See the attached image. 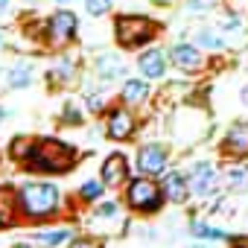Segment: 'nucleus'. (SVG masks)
I'll list each match as a JSON object with an SVG mask.
<instances>
[{"label": "nucleus", "mask_w": 248, "mask_h": 248, "mask_svg": "<svg viewBox=\"0 0 248 248\" xmlns=\"http://www.w3.org/2000/svg\"><path fill=\"white\" fill-rule=\"evenodd\" d=\"M76 164V149L70 143H62L56 138H44L32 146L30 158L24 161V167L30 172H44V175H56V172H67Z\"/></svg>", "instance_id": "f257e3e1"}, {"label": "nucleus", "mask_w": 248, "mask_h": 248, "mask_svg": "<svg viewBox=\"0 0 248 248\" xmlns=\"http://www.w3.org/2000/svg\"><path fill=\"white\" fill-rule=\"evenodd\" d=\"M18 204H21L24 216H30V219H44V216L59 213V207H62V193H59L56 184L32 181V184H24V187L18 190Z\"/></svg>", "instance_id": "f03ea898"}, {"label": "nucleus", "mask_w": 248, "mask_h": 248, "mask_svg": "<svg viewBox=\"0 0 248 248\" xmlns=\"http://www.w3.org/2000/svg\"><path fill=\"white\" fill-rule=\"evenodd\" d=\"M114 32H117V41H120L123 47L135 50V47H143L146 41H152L155 27H152V21L143 18V15H120V18L114 21Z\"/></svg>", "instance_id": "7ed1b4c3"}, {"label": "nucleus", "mask_w": 248, "mask_h": 248, "mask_svg": "<svg viewBox=\"0 0 248 248\" xmlns=\"http://www.w3.org/2000/svg\"><path fill=\"white\" fill-rule=\"evenodd\" d=\"M126 202L132 210H140V213H152L161 207L164 202V187H158L152 181V175H143V178H135L126 190Z\"/></svg>", "instance_id": "20e7f679"}, {"label": "nucleus", "mask_w": 248, "mask_h": 248, "mask_svg": "<svg viewBox=\"0 0 248 248\" xmlns=\"http://www.w3.org/2000/svg\"><path fill=\"white\" fill-rule=\"evenodd\" d=\"M79 32V18L70 12V9H59L50 21H47V38L62 47V44H70Z\"/></svg>", "instance_id": "39448f33"}, {"label": "nucleus", "mask_w": 248, "mask_h": 248, "mask_svg": "<svg viewBox=\"0 0 248 248\" xmlns=\"http://www.w3.org/2000/svg\"><path fill=\"white\" fill-rule=\"evenodd\" d=\"M138 170L143 175H161L167 170V149L161 143H146L140 152H138Z\"/></svg>", "instance_id": "423d86ee"}, {"label": "nucleus", "mask_w": 248, "mask_h": 248, "mask_svg": "<svg viewBox=\"0 0 248 248\" xmlns=\"http://www.w3.org/2000/svg\"><path fill=\"white\" fill-rule=\"evenodd\" d=\"M105 135L111 140H129L135 135V117L126 111V108H114L108 114V126H105Z\"/></svg>", "instance_id": "0eeeda50"}, {"label": "nucleus", "mask_w": 248, "mask_h": 248, "mask_svg": "<svg viewBox=\"0 0 248 248\" xmlns=\"http://www.w3.org/2000/svg\"><path fill=\"white\" fill-rule=\"evenodd\" d=\"M170 59H172L175 67H181V70H187V73H196V70L204 67L202 47H196V44H175L172 53H170Z\"/></svg>", "instance_id": "6e6552de"}, {"label": "nucleus", "mask_w": 248, "mask_h": 248, "mask_svg": "<svg viewBox=\"0 0 248 248\" xmlns=\"http://www.w3.org/2000/svg\"><path fill=\"white\" fill-rule=\"evenodd\" d=\"M222 152L231 158H245L248 155V123H233L228 135L222 138Z\"/></svg>", "instance_id": "1a4fd4ad"}, {"label": "nucleus", "mask_w": 248, "mask_h": 248, "mask_svg": "<svg viewBox=\"0 0 248 248\" xmlns=\"http://www.w3.org/2000/svg\"><path fill=\"white\" fill-rule=\"evenodd\" d=\"M126 178H129V161H126V155L114 152V155H108L102 161V184L105 187H120Z\"/></svg>", "instance_id": "9d476101"}, {"label": "nucleus", "mask_w": 248, "mask_h": 248, "mask_svg": "<svg viewBox=\"0 0 248 248\" xmlns=\"http://www.w3.org/2000/svg\"><path fill=\"white\" fill-rule=\"evenodd\" d=\"M187 181H190V190L196 196H210L216 190V170L210 164H196Z\"/></svg>", "instance_id": "9b49d317"}, {"label": "nucleus", "mask_w": 248, "mask_h": 248, "mask_svg": "<svg viewBox=\"0 0 248 248\" xmlns=\"http://www.w3.org/2000/svg\"><path fill=\"white\" fill-rule=\"evenodd\" d=\"M138 67L146 79H161L167 73V56L161 50H146L140 59H138Z\"/></svg>", "instance_id": "f8f14e48"}, {"label": "nucleus", "mask_w": 248, "mask_h": 248, "mask_svg": "<svg viewBox=\"0 0 248 248\" xmlns=\"http://www.w3.org/2000/svg\"><path fill=\"white\" fill-rule=\"evenodd\" d=\"M164 196L175 204H184L190 199V181L181 175V172H167L164 178Z\"/></svg>", "instance_id": "ddd939ff"}, {"label": "nucleus", "mask_w": 248, "mask_h": 248, "mask_svg": "<svg viewBox=\"0 0 248 248\" xmlns=\"http://www.w3.org/2000/svg\"><path fill=\"white\" fill-rule=\"evenodd\" d=\"M123 102H129V105H143L149 99V82L143 79H126L123 82Z\"/></svg>", "instance_id": "4468645a"}, {"label": "nucleus", "mask_w": 248, "mask_h": 248, "mask_svg": "<svg viewBox=\"0 0 248 248\" xmlns=\"http://www.w3.org/2000/svg\"><path fill=\"white\" fill-rule=\"evenodd\" d=\"M15 207H18V196L6 187H0V228L15 225Z\"/></svg>", "instance_id": "2eb2a0df"}, {"label": "nucleus", "mask_w": 248, "mask_h": 248, "mask_svg": "<svg viewBox=\"0 0 248 248\" xmlns=\"http://www.w3.org/2000/svg\"><path fill=\"white\" fill-rule=\"evenodd\" d=\"M96 73H99V79H102V82L120 79V76H123V62H120L117 56L105 53V56H99V59H96Z\"/></svg>", "instance_id": "dca6fc26"}, {"label": "nucleus", "mask_w": 248, "mask_h": 248, "mask_svg": "<svg viewBox=\"0 0 248 248\" xmlns=\"http://www.w3.org/2000/svg\"><path fill=\"white\" fill-rule=\"evenodd\" d=\"M193 38H196V47H204V50H222L225 47V38L216 35L213 30H199Z\"/></svg>", "instance_id": "f3484780"}, {"label": "nucleus", "mask_w": 248, "mask_h": 248, "mask_svg": "<svg viewBox=\"0 0 248 248\" xmlns=\"http://www.w3.org/2000/svg\"><path fill=\"white\" fill-rule=\"evenodd\" d=\"M32 85V70L30 64H15L9 70V88H30Z\"/></svg>", "instance_id": "a211bd4d"}, {"label": "nucleus", "mask_w": 248, "mask_h": 248, "mask_svg": "<svg viewBox=\"0 0 248 248\" xmlns=\"http://www.w3.org/2000/svg\"><path fill=\"white\" fill-rule=\"evenodd\" d=\"M190 231H193L196 236H202V239H231L225 231L210 228V225H204V222H193V225H190Z\"/></svg>", "instance_id": "6ab92c4d"}, {"label": "nucleus", "mask_w": 248, "mask_h": 248, "mask_svg": "<svg viewBox=\"0 0 248 248\" xmlns=\"http://www.w3.org/2000/svg\"><path fill=\"white\" fill-rule=\"evenodd\" d=\"M32 146H35V140H32V138H15V140H12V158H18V161L24 164V161L30 158Z\"/></svg>", "instance_id": "aec40b11"}, {"label": "nucleus", "mask_w": 248, "mask_h": 248, "mask_svg": "<svg viewBox=\"0 0 248 248\" xmlns=\"http://www.w3.org/2000/svg\"><path fill=\"white\" fill-rule=\"evenodd\" d=\"M225 178H228V184L233 190H245L248 187V167H231Z\"/></svg>", "instance_id": "412c9836"}, {"label": "nucleus", "mask_w": 248, "mask_h": 248, "mask_svg": "<svg viewBox=\"0 0 248 248\" xmlns=\"http://www.w3.org/2000/svg\"><path fill=\"white\" fill-rule=\"evenodd\" d=\"M67 236H70V233H67L64 228H62V231H41V233H35V239H38L41 245H50V248L59 245V242H64Z\"/></svg>", "instance_id": "4be33fe9"}, {"label": "nucleus", "mask_w": 248, "mask_h": 248, "mask_svg": "<svg viewBox=\"0 0 248 248\" xmlns=\"http://www.w3.org/2000/svg\"><path fill=\"white\" fill-rule=\"evenodd\" d=\"M50 79H53V82H70V79H73V62H70V59H64L59 67H53V70H50Z\"/></svg>", "instance_id": "5701e85b"}, {"label": "nucleus", "mask_w": 248, "mask_h": 248, "mask_svg": "<svg viewBox=\"0 0 248 248\" xmlns=\"http://www.w3.org/2000/svg\"><path fill=\"white\" fill-rule=\"evenodd\" d=\"M79 196H82L85 202H96V199L102 196V184H99V181H85V184L79 187Z\"/></svg>", "instance_id": "b1692460"}, {"label": "nucleus", "mask_w": 248, "mask_h": 248, "mask_svg": "<svg viewBox=\"0 0 248 248\" xmlns=\"http://www.w3.org/2000/svg\"><path fill=\"white\" fill-rule=\"evenodd\" d=\"M62 120L67 123V126H82V111H79L73 102H67V105L62 108Z\"/></svg>", "instance_id": "393cba45"}, {"label": "nucleus", "mask_w": 248, "mask_h": 248, "mask_svg": "<svg viewBox=\"0 0 248 248\" xmlns=\"http://www.w3.org/2000/svg\"><path fill=\"white\" fill-rule=\"evenodd\" d=\"M111 3H114V0H85V9H88V15L99 18V15H105L111 9Z\"/></svg>", "instance_id": "a878e982"}, {"label": "nucleus", "mask_w": 248, "mask_h": 248, "mask_svg": "<svg viewBox=\"0 0 248 248\" xmlns=\"http://www.w3.org/2000/svg\"><path fill=\"white\" fill-rule=\"evenodd\" d=\"M85 105H88V111L102 114V111H105V96H102V93H88V96H85Z\"/></svg>", "instance_id": "bb28decb"}, {"label": "nucleus", "mask_w": 248, "mask_h": 248, "mask_svg": "<svg viewBox=\"0 0 248 248\" xmlns=\"http://www.w3.org/2000/svg\"><path fill=\"white\" fill-rule=\"evenodd\" d=\"M213 3L216 0H187V9L190 12H207V9H213Z\"/></svg>", "instance_id": "cd10ccee"}, {"label": "nucleus", "mask_w": 248, "mask_h": 248, "mask_svg": "<svg viewBox=\"0 0 248 248\" xmlns=\"http://www.w3.org/2000/svg\"><path fill=\"white\" fill-rule=\"evenodd\" d=\"M96 216H99V219H111V216H117V204H114V202L99 204V207H96Z\"/></svg>", "instance_id": "c85d7f7f"}, {"label": "nucleus", "mask_w": 248, "mask_h": 248, "mask_svg": "<svg viewBox=\"0 0 248 248\" xmlns=\"http://www.w3.org/2000/svg\"><path fill=\"white\" fill-rule=\"evenodd\" d=\"M70 248H99V242H93V239H73Z\"/></svg>", "instance_id": "c756f323"}, {"label": "nucleus", "mask_w": 248, "mask_h": 248, "mask_svg": "<svg viewBox=\"0 0 248 248\" xmlns=\"http://www.w3.org/2000/svg\"><path fill=\"white\" fill-rule=\"evenodd\" d=\"M15 248H35V245H30V242H18Z\"/></svg>", "instance_id": "7c9ffc66"}, {"label": "nucleus", "mask_w": 248, "mask_h": 248, "mask_svg": "<svg viewBox=\"0 0 248 248\" xmlns=\"http://www.w3.org/2000/svg\"><path fill=\"white\" fill-rule=\"evenodd\" d=\"M6 6H9V0H0V12H3Z\"/></svg>", "instance_id": "2f4dec72"}, {"label": "nucleus", "mask_w": 248, "mask_h": 248, "mask_svg": "<svg viewBox=\"0 0 248 248\" xmlns=\"http://www.w3.org/2000/svg\"><path fill=\"white\" fill-rule=\"evenodd\" d=\"M193 248H210V245H204V242H199V245H193Z\"/></svg>", "instance_id": "473e14b6"}, {"label": "nucleus", "mask_w": 248, "mask_h": 248, "mask_svg": "<svg viewBox=\"0 0 248 248\" xmlns=\"http://www.w3.org/2000/svg\"><path fill=\"white\" fill-rule=\"evenodd\" d=\"M0 120H6V111H3V108H0Z\"/></svg>", "instance_id": "72a5a7b5"}, {"label": "nucleus", "mask_w": 248, "mask_h": 248, "mask_svg": "<svg viewBox=\"0 0 248 248\" xmlns=\"http://www.w3.org/2000/svg\"><path fill=\"white\" fill-rule=\"evenodd\" d=\"M56 3H70V0H56Z\"/></svg>", "instance_id": "f704fd0d"}, {"label": "nucleus", "mask_w": 248, "mask_h": 248, "mask_svg": "<svg viewBox=\"0 0 248 248\" xmlns=\"http://www.w3.org/2000/svg\"><path fill=\"white\" fill-rule=\"evenodd\" d=\"M0 44H3V35H0Z\"/></svg>", "instance_id": "c9c22d12"}, {"label": "nucleus", "mask_w": 248, "mask_h": 248, "mask_svg": "<svg viewBox=\"0 0 248 248\" xmlns=\"http://www.w3.org/2000/svg\"><path fill=\"white\" fill-rule=\"evenodd\" d=\"M27 3H32V0H27Z\"/></svg>", "instance_id": "e433bc0d"}]
</instances>
